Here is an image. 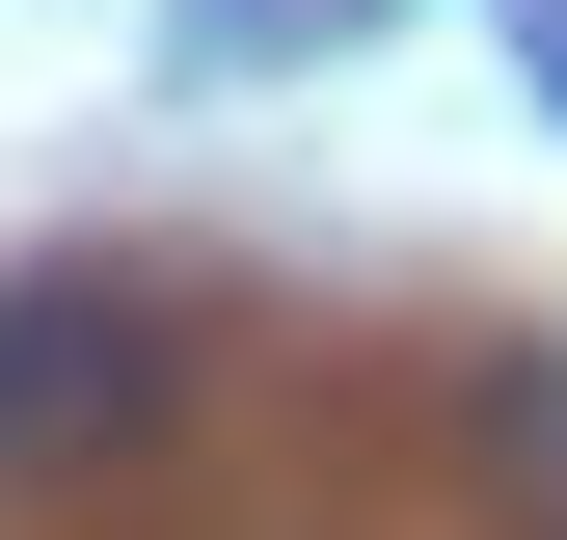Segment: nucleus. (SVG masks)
Returning <instances> with one entry per match:
<instances>
[{"label": "nucleus", "instance_id": "nucleus-4", "mask_svg": "<svg viewBox=\"0 0 567 540\" xmlns=\"http://www.w3.org/2000/svg\"><path fill=\"white\" fill-rule=\"evenodd\" d=\"M486 28H514V82H540V108H567V0H486Z\"/></svg>", "mask_w": 567, "mask_h": 540}, {"label": "nucleus", "instance_id": "nucleus-1", "mask_svg": "<svg viewBox=\"0 0 567 540\" xmlns=\"http://www.w3.org/2000/svg\"><path fill=\"white\" fill-rule=\"evenodd\" d=\"M163 405H189L163 270H109V243L0 270V487H109V459H163Z\"/></svg>", "mask_w": 567, "mask_h": 540}, {"label": "nucleus", "instance_id": "nucleus-2", "mask_svg": "<svg viewBox=\"0 0 567 540\" xmlns=\"http://www.w3.org/2000/svg\"><path fill=\"white\" fill-rule=\"evenodd\" d=\"M460 459H486L540 540H567V352H486V378H460Z\"/></svg>", "mask_w": 567, "mask_h": 540}, {"label": "nucleus", "instance_id": "nucleus-3", "mask_svg": "<svg viewBox=\"0 0 567 540\" xmlns=\"http://www.w3.org/2000/svg\"><path fill=\"white\" fill-rule=\"evenodd\" d=\"M324 28H379V0H189V54H324Z\"/></svg>", "mask_w": 567, "mask_h": 540}]
</instances>
